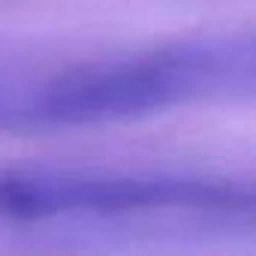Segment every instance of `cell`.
Listing matches in <instances>:
<instances>
[{
    "instance_id": "cell-1",
    "label": "cell",
    "mask_w": 256,
    "mask_h": 256,
    "mask_svg": "<svg viewBox=\"0 0 256 256\" xmlns=\"http://www.w3.org/2000/svg\"><path fill=\"white\" fill-rule=\"evenodd\" d=\"M253 187L214 175L0 169V217L18 223L133 214H250Z\"/></svg>"
}]
</instances>
